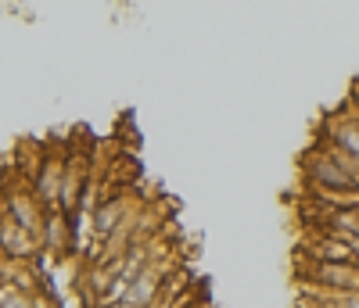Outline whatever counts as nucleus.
Returning a JSON list of instances; mask_svg holds the SVG:
<instances>
[{"instance_id":"6e6552de","label":"nucleus","mask_w":359,"mask_h":308,"mask_svg":"<svg viewBox=\"0 0 359 308\" xmlns=\"http://www.w3.org/2000/svg\"><path fill=\"white\" fill-rule=\"evenodd\" d=\"M309 262H327V265H352L355 262V255H352V248L341 240V237H334V233H316L313 237V244H309Z\"/></svg>"},{"instance_id":"423d86ee","label":"nucleus","mask_w":359,"mask_h":308,"mask_svg":"<svg viewBox=\"0 0 359 308\" xmlns=\"http://www.w3.org/2000/svg\"><path fill=\"white\" fill-rule=\"evenodd\" d=\"M0 255H4L8 262H22V265H33L43 255L40 240L29 237L4 208H0Z\"/></svg>"},{"instance_id":"7ed1b4c3","label":"nucleus","mask_w":359,"mask_h":308,"mask_svg":"<svg viewBox=\"0 0 359 308\" xmlns=\"http://www.w3.org/2000/svg\"><path fill=\"white\" fill-rule=\"evenodd\" d=\"M0 208H4L29 237L40 240L43 223H47V208L36 201V194L29 190L25 179H8V183H0Z\"/></svg>"},{"instance_id":"1a4fd4ad","label":"nucleus","mask_w":359,"mask_h":308,"mask_svg":"<svg viewBox=\"0 0 359 308\" xmlns=\"http://www.w3.org/2000/svg\"><path fill=\"white\" fill-rule=\"evenodd\" d=\"M0 308H50V301H43L36 294H25L11 284H0Z\"/></svg>"},{"instance_id":"20e7f679","label":"nucleus","mask_w":359,"mask_h":308,"mask_svg":"<svg viewBox=\"0 0 359 308\" xmlns=\"http://www.w3.org/2000/svg\"><path fill=\"white\" fill-rule=\"evenodd\" d=\"M137 215V201L130 190H111L104 197H97L94 211H90V237H94V248H101V244L123 226L130 223Z\"/></svg>"},{"instance_id":"9b49d317","label":"nucleus","mask_w":359,"mask_h":308,"mask_svg":"<svg viewBox=\"0 0 359 308\" xmlns=\"http://www.w3.org/2000/svg\"><path fill=\"white\" fill-rule=\"evenodd\" d=\"M334 308H359V290H352V294H341V298H327Z\"/></svg>"},{"instance_id":"9d476101","label":"nucleus","mask_w":359,"mask_h":308,"mask_svg":"<svg viewBox=\"0 0 359 308\" xmlns=\"http://www.w3.org/2000/svg\"><path fill=\"white\" fill-rule=\"evenodd\" d=\"M341 104H345V108H348V111L359 118V79L348 86V94H345V101H341Z\"/></svg>"},{"instance_id":"39448f33","label":"nucleus","mask_w":359,"mask_h":308,"mask_svg":"<svg viewBox=\"0 0 359 308\" xmlns=\"http://www.w3.org/2000/svg\"><path fill=\"white\" fill-rule=\"evenodd\" d=\"M316 140L327 144L331 150H338L341 158H348V162L359 169V118H355L345 104H338L334 111L323 115Z\"/></svg>"},{"instance_id":"f03ea898","label":"nucleus","mask_w":359,"mask_h":308,"mask_svg":"<svg viewBox=\"0 0 359 308\" xmlns=\"http://www.w3.org/2000/svg\"><path fill=\"white\" fill-rule=\"evenodd\" d=\"M69 154L72 150L43 147L33 176H29V190L36 194V201L47 211H62V187H65V172H69Z\"/></svg>"},{"instance_id":"f257e3e1","label":"nucleus","mask_w":359,"mask_h":308,"mask_svg":"<svg viewBox=\"0 0 359 308\" xmlns=\"http://www.w3.org/2000/svg\"><path fill=\"white\" fill-rule=\"evenodd\" d=\"M302 176L309 183V190L331 208L338 204V197L359 194V169L320 140L302 154Z\"/></svg>"},{"instance_id":"0eeeda50","label":"nucleus","mask_w":359,"mask_h":308,"mask_svg":"<svg viewBox=\"0 0 359 308\" xmlns=\"http://www.w3.org/2000/svg\"><path fill=\"white\" fill-rule=\"evenodd\" d=\"M40 248H43V255H54V258L72 255V248H76V223L69 219L65 211H47V223H43V233H40Z\"/></svg>"}]
</instances>
